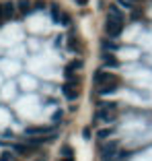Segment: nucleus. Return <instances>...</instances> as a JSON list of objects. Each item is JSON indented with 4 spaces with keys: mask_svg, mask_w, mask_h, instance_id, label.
<instances>
[{
    "mask_svg": "<svg viewBox=\"0 0 152 161\" xmlns=\"http://www.w3.org/2000/svg\"><path fill=\"white\" fill-rule=\"evenodd\" d=\"M124 14L117 6H109V13H107V21H105V33L109 35L111 39H117V35L124 31Z\"/></svg>",
    "mask_w": 152,
    "mask_h": 161,
    "instance_id": "nucleus-1",
    "label": "nucleus"
},
{
    "mask_svg": "<svg viewBox=\"0 0 152 161\" xmlns=\"http://www.w3.org/2000/svg\"><path fill=\"white\" fill-rule=\"evenodd\" d=\"M119 157V142L107 141L101 145V161H117Z\"/></svg>",
    "mask_w": 152,
    "mask_h": 161,
    "instance_id": "nucleus-2",
    "label": "nucleus"
},
{
    "mask_svg": "<svg viewBox=\"0 0 152 161\" xmlns=\"http://www.w3.org/2000/svg\"><path fill=\"white\" fill-rule=\"evenodd\" d=\"M62 93H64V97H66V99H70V101L78 99V95H80V89H78V79H76V76L68 75V83L62 87Z\"/></svg>",
    "mask_w": 152,
    "mask_h": 161,
    "instance_id": "nucleus-3",
    "label": "nucleus"
},
{
    "mask_svg": "<svg viewBox=\"0 0 152 161\" xmlns=\"http://www.w3.org/2000/svg\"><path fill=\"white\" fill-rule=\"evenodd\" d=\"M115 83H119V79L115 75H111V72H107V70H97L95 72L97 89H99V87H107V85H115Z\"/></svg>",
    "mask_w": 152,
    "mask_h": 161,
    "instance_id": "nucleus-4",
    "label": "nucleus"
},
{
    "mask_svg": "<svg viewBox=\"0 0 152 161\" xmlns=\"http://www.w3.org/2000/svg\"><path fill=\"white\" fill-rule=\"evenodd\" d=\"M52 128L48 126H33V128H27V134L29 136H41V134H49Z\"/></svg>",
    "mask_w": 152,
    "mask_h": 161,
    "instance_id": "nucleus-5",
    "label": "nucleus"
},
{
    "mask_svg": "<svg viewBox=\"0 0 152 161\" xmlns=\"http://www.w3.org/2000/svg\"><path fill=\"white\" fill-rule=\"evenodd\" d=\"M13 14H14V4L13 2H4V4H2V17H4V19H10Z\"/></svg>",
    "mask_w": 152,
    "mask_h": 161,
    "instance_id": "nucleus-6",
    "label": "nucleus"
},
{
    "mask_svg": "<svg viewBox=\"0 0 152 161\" xmlns=\"http://www.w3.org/2000/svg\"><path fill=\"white\" fill-rule=\"evenodd\" d=\"M101 60H103L107 66H117V58L111 56L109 52H103V54H101Z\"/></svg>",
    "mask_w": 152,
    "mask_h": 161,
    "instance_id": "nucleus-7",
    "label": "nucleus"
},
{
    "mask_svg": "<svg viewBox=\"0 0 152 161\" xmlns=\"http://www.w3.org/2000/svg\"><path fill=\"white\" fill-rule=\"evenodd\" d=\"M119 89V83H115V85H107V87H99V93L101 95H109V93H115V91Z\"/></svg>",
    "mask_w": 152,
    "mask_h": 161,
    "instance_id": "nucleus-8",
    "label": "nucleus"
},
{
    "mask_svg": "<svg viewBox=\"0 0 152 161\" xmlns=\"http://www.w3.org/2000/svg\"><path fill=\"white\" fill-rule=\"evenodd\" d=\"M111 134H113V128H103V130H99V134H97V136L103 141V138H109Z\"/></svg>",
    "mask_w": 152,
    "mask_h": 161,
    "instance_id": "nucleus-9",
    "label": "nucleus"
},
{
    "mask_svg": "<svg viewBox=\"0 0 152 161\" xmlns=\"http://www.w3.org/2000/svg\"><path fill=\"white\" fill-rule=\"evenodd\" d=\"M19 10H21V13H29V10H31V2L21 0V2H19Z\"/></svg>",
    "mask_w": 152,
    "mask_h": 161,
    "instance_id": "nucleus-10",
    "label": "nucleus"
},
{
    "mask_svg": "<svg viewBox=\"0 0 152 161\" xmlns=\"http://www.w3.org/2000/svg\"><path fill=\"white\" fill-rule=\"evenodd\" d=\"M62 157H64V159H66V157H74V151H72V147L64 145V147H62Z\"/></svg>",
    "mask_w": 152,
    "mask_h": 161,
    "instance_id": "nucleus-11",
    "label": "nucleus"
},
{
    "mask_svg": "<svg viewBox=\"0 0 152 161\" xmlns=\"http://www.w3.org/2000/svg\"><path fill=\"white\" fill-rule=\"evenodd\" d=\"M0 161H14V155L10 151H4L2 155H0Z\"/></svg>",
    "mask_w": 152,
    "mask_h": 161,
    "instance_id": "nucleus-12",
    "label": "nucleus"
},
{
    "mask_svg": "<svg viewBox=\"0 0 152 161\" xmlns=\"http://www.w3.org/2000/svg\"><path fill=\"white\" fill-rule=\"evenodd\" d=\"M14 151H17V153H21V155H27V153H29V149L25 147V145H14Z\"/></svg>",
    "mask_w": 152,
    "mask_h": 161,
    "instance_id": "nucleus-13",
    "label": "nucleus"
},
{
    "mask_svg": "<svg viewBox=\"0 0 152 161\" xmlns=\"http://www.w3.org/2000/svg\"><path fill=\"white\" fill-rule=\"evenodd\" d=\"M103 46L107 50H117V43H113V42H103Z\"/></svg>",
    "mask_w": 152,
    "mask_h": 161,
    "instance_id": "nucleus-14",
    "label": "nucleus"
},
{
    "mask_svg": "<svg viewBox=\"0 0 152 161\" xmlns=\"http://www.w3.org/2000/svg\"><path fill=\"white\" fill-rule=\"evenodd\" d=\"M82 138H90V128H84V130H82Z\"/></svg>",
    "mask_w": 152,
    "mask_h": 161,
    "instance_id": "nucleus-15",
    "label": "nucleus"
},
{
    "mask_svg": "<svg viewBox=\"0 0 152 161\" xmlns=\"http://www.w3.org/2000/svg\"><path fill=\"white\" fill-rule=\"evenodd\" d=\"M62 23L64 25H70V14H64V17H62Z\"/></svg>",
    "mask_w": 152,
    "mask_h": 161,
    "instance_id": "nucleus-16",
    "label": "nucleus"
},
{
    "mask_svg": "<svg viewBox=\"0 0 152 161\" xmlns=\"http://www.w3.org/2000/svg\"><path fill=\"white\" fill-rule=\"evenodd\" d=\"M76 2H78L80 6H82V4H86V0H76Z\"/></svg>",
    "mask_w": 152,
    "mask_h": 161,
    "instance_id": "nucleus-17",
    "label": "nucleus"
},
{
    "mask_svg": "<svg viewBox=\"0 0 152 161\" xmlns=\"http://www.w3.org/2000/svg\"><path fill=\"white\" fill-rule=\"evenodd\" d=\"M62 161H74V157H68V159H62Z\"/></svg>",
    "mask_w": 152,
    "mask_h": 161,
    "instance_id": "nucleus-18",
    "label": "nucleus"
}]
</instances>
